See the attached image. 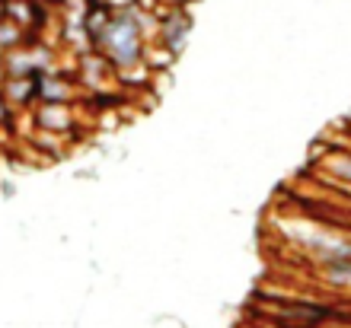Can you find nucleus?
I'll return each instance as SVG.
<instances>
[{"label":"nucleus","mask_w":351,"mask_h":328,"mask_svg":"<svg viewBox=\"0 0 351 328\" xmlns=\"http://www.w3.org/2000/svg\"><path fill=\"white\" fill-rule=\"evenodd\" d=\"M26 42V29L16 26L10 16H0V51H10Z\"/></svg>","instance_id":"423d86ee"},{"label":"nucleus","mask_w":351,"mask_h":328,"mask_svg":"<svg viewBox=\"0 0 351 328\" xmlns=\"http://www.w3.org/2000/svg\"><path fill=\"white\" fill-rule=\"evenodd\" d=\"M0 16H7V0H0Z\"/></svg>","instance_id":"1a4fd4ad"},{"label":"nucleus","mask_w":351,"mask_h":328,"mask_svg":"<svg viewBox=\"0 0 351 328\" xmlns=\"http://www.w3.org/2000/svg\"><path fill=\"white\" fill-rule=\"evenodd\" d=\"M3 77H7V71H3V51H0V83H3Z\"/></svg>","instance_id":"6e6552de"},{"label":"nucleus","mask_w":351,"mask_h":328,"mask_svg":"<svg viewBox=\"0 0 351 328\" xmlns=\"http://www.w3.org/2000/svg\"><path fill=\"white\" fill-rule=\"evenodd\" d=\"M195 29V16L189 7H160L157 10V38L154 42H160L163 48H169V51H182L185 42H189V36H192Z\"/></svg>","instance_id":"7ed1b4c3"},{"label":"nucleus","mask_w":351,"mask_h":328,"mask_svg":"<svg viewBox=\"0 0 351 328\" xmlns=\"http://www.w3.org/2000/svg\"><path fill=\"white\" fill-rule=\"evenodd\" d=\"M0 90H3V96H7L10 105H13L16 112H26L38 102V92H36L32 77H3Z\"/></svg>","instance_id":"39448f33"},{"label":"nucleus","mask_w":351,"mask_h":328,"mask_svg":"<svg viewBox=\"0 0 351 328\" xmlns=\"http://www.w3.org/2000/svg\"><path fill=\"white\" fill-rule=\"evenodd\" d=\"M93 48L99 51L112 67L115 73H125L131 67L144 64V51H147V36L141 32L138 19H134V10L125 7V10H115L112 19L106 23Z\"/></svg>","instance_id":"f257e3e1"},{"label":"nucleus","mask_w":351,"mask_h":328,"mask_svg":"<svg viewBox=\"0 0 351 328\" xmlns=\"http://www.w3.org/2000/svg\"><path fill=\"white\" fill-rule=\"evenodd\" d=\"M32 118H36L38 131L67 134V131H74V102H36Z\"/></svg>","instance_id":"20e7f679"},{"label":"nucleus","mask_w":351,"mask_h":328,"mask_svg":"<svg viewBox=\"0 0 351 328\" xmlns=\"http://www.w3.org/2000/svg\"><path fill=\"white\" fill-rule=\"evenodd\" d=\"M16 118H19V112L10 105V99L3 96V90H0V131H13Z\"/></svg>","instance_id":"0eeeda50"},{"label":"nucleus","mask_w":351,"mask_h":328,"mask_svg":"<svg viewBox=\"0 0 351 328\" xmlns=\"http://www.w3.org/2000/svg\"><path fill=\"white\" fill-rule=\"evenodd\" d=\"M271 316L268 322L275 328H323L329 322L342 319V310L332 303L319 300H271Z\"/></svg>","instance_id":"f03ea898"}]
</instances>
